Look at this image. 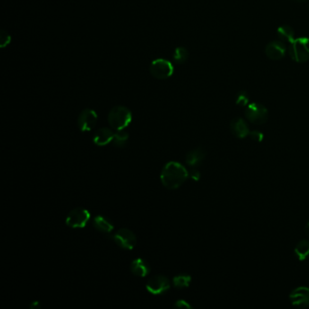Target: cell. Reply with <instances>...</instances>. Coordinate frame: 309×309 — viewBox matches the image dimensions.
<instances>
[{
    "instance_id": "16",
    "label": "cell",
    "mask_w": 309,
    "mask_h": 309,
    "mask_svg": "<svg viewBox=\"0 0 309 309\" xmlns=\"http://www.w3.org/2000/svg\"><path fill=\"white\" fill-rule=\"evenodd\" d=\"M277 40L281 41L284 44H289L295 40V31L288 25H284L277 30Z\"/></svg>"
},
{
    "instance_id": "24",
    "label": "cell",
    "mask_w": 309,
    "mask_h": 309,
    "mask_svg": "<svg viewBox=\"0 0 309 309\" xmlns=\"http://www.w3.org/2000/svg\"><path fill=\"white\" fill-rule=\"evenodd\" d=\"M189 176H190L193 181H199L200 179V173L197 169L191 168L190 173H189Z\"/></svg>"
},
{
    "instance_id": "3",
    "label": "cell",
    "mask_w": 309,
    "mask_h": 309,
    "mask_svg": "<svg viewBox=\"0 0 309 309\" xmlns=\"http://www.w3.org/2000/svg\"><path fill=\"white\" fill-rule=\"evenodd\" d=\"M291 59L296 63H305L309 60V38L298 37L291 43L288 47Z\"/></svg>"
},
{
    "instance_id": "4",
    "label": "cell",
    "mask_w": 309,
    "mask_h": 309,
    "mask_svg": "<svg viewBox=\"0 0 309 309\" xmlns=\"http://www.w3.org/2000/svg\"><path fill=\"white\" fill-rule=\"evenodd\" d=\"M245 117L250 123L261 125L268 121V111L262 104L251 103L246 107Z\"/></svg>"
},
{
    "instance_id": "21",
    "label": "cell",
    "mask_w": 309,
    "mask_h": 309,
    "mask_svg": "<svg viewBox=\"0 0 309 309\" xmlns=\"http://www.w3.org/2000/svg\"><path fill=\"white\" fill-rule=\"evenodd\" d=\"M128 140H129L128 132L123 130H120L116 133H114L113 142H114V146L122 148L127 143Z\"/></svg>"
},
{
    "instance_id": "19",
    "label": "cell",
    "mask_w": 309,
    "mask_h": 309,
    "mask_svg": "<svg viewBox=\"0 0 309 309\" xmlns=\"http://www.w3.org/2000/svg\"><path fill=\"white\" fill-rule=\"evenodd\" d=\"M189 51L185 47H178L173 52V59L176 64H184L189 59Z\"/></svg>"
},
{
    "instance_id": "14",
    "label": "cell",
    "mask_w": 309,
    "mask_h": 309,
    "mask_svg": "<svg viewBox=\"0 0 309 309\" xmlns=\"http://www.w3.org/2000/svg\"><path fill=\"white\" fill-rule=\"evenodd\" d=\"M205 156H206V152L203 149L196 148L194 150H191L187 153L185 162L191 168H196L203 162Z\"/></svg>"
},
{
    "instance_id": "22",
    "label": "cell",
    "mask_w": 309,
    "mask_h": 309,
    "mask_svg": "<svg viewBox=\"0 0 309 309\" xmlns=\"http://www.w3.org/2000/svg\"><path fill=\"white\" fill-rule=\"evenodd\" d=\"M250 104V96L246 91L239 92L236 96V105L241 107H247Z\"/></svg>"
},
{
    "instance_id": "13",
    "label": "cell",
    "mask_w": 309,
    "mask_h": 309,
    "mask_svg": "<svg viewBox=\"0 0 309 309\" xmlns=\"http://www.w3.org/2000/svg\"><path fill=\"white\" fill-rule=\"evenodd\" d=\"M114 133L109 128H101L96 131L93 141L96 145L105 146L113 141Z\"/></svg>"
},
{
    "instance_id": "23",
    "label": "cell",
    "mask_w": 309,
    "mask_h": 309,
    "mask_svg": "<svg viewBox=\"0 0 309 309\" xmlns=\"http://www.w3.org/2000/svg\"><path fill=\"white\" fill-rule=\"evenodd\" d=\"M249 136L252 141H256V142H261L264 140L263 132L258 131V130L250 131Z\"/></svg>"
},
{
    "instance_id": "11",
    "label": "cell",
    "mask_w": 309,
    "mask_h": 309,
    "mask_svg": "<svg viewBox=\"0 0 309 309\" xmlns=\"http://www.w3.org/2000/svg\"><path fill=\"white\" fill-rule=\"evenodd\" d=\"M286 44L279 40L269 42L265 48V54L268 58L273 61L282 59L286 55Z\"/></svg>"
},
{
    "instance_id": "1",
    "label": "cell",
    "mask_w": 309,
    "mask_h": 309,
    "mask_svg": "<svg viewBox=\"0 0 309 309\" xmlns=\"http://www.w3.org/2000/svg\"><path fill=\"white\" fill-rule=\"evenodd\" d=\"M189 176L186 168L177 162H170L164 166L161 173V181L169 190H175L182 186Z\"/></svg>"
},
{
    "instance_id": "18",
    "label": "cell",
    "mask_w": 309,
    "mask_h": 309,
    "mask_svg": "<svg viewBox=\"0 0 309 309\" xmlns=\"http://www.w3.org/2000/svg\"><path fill=\"white\" fill-rule=\"evenodd\" d=\"M295 255L300 261H303L309 258V241L303 240L295 246Z\"/></svg>"
},
{
    "instance_id": "15",
    "label": "cell",
    "mask_w": 309,
    "mask_h": 309,
    "mask_svg": "<svg viewBox=\"0 0 309 309\" xmlns=\"http://www.w3.org/2000/svg\"><path fill=\"white\" fill-rule=\"evenodd\" d=\"M131 271L137 277H146L150 271L149 263L142 259H134L131 264Z\"/></svg>"
},
{
    "instance_id": "8",
    "label": "cell",
    "mask_w": 309,
    "mask_h": 309,
    "mask_svg": "<svg viewBox=\"0 0 309 309\" xmlns=\"http://www.w3.org/2000/svg\"><path fill=\"white\" fill-rule=\"evenodd\" d=\"M171 287V283L168 278L163 275H157L151 277L146 284L147 290L152 295H162L168 291Z\"/></svg>"
},
{
    "instance_id": "10",
    "label": "cell",
    "mask_w": 309,
    "mask_h": 309,
    "mask_svg": "<svg viewBox=\"0 0 309 309\" xmlns=\"http://www.w3.org/2000/svg\"><path fill=\"white\" fill-rule=\"evenodd\" d=\"M291 304L296 307H308L309 306V288L305 286L296 287L292 291L289 295Z\"/></svg>"
},
{
    "instance_id": "6",
    "label": "cell",
    "mask_w": 309,
    "mask_h": 309,
    "mask_svg": "<svg viewBox=\"0 0 309 309\" xmlns=\"http://www.w3.org/2000/svg\"><path fill=\"white\" fill-rule=\"evenodd\" d=\"M90 212L84 208H75L71 210L65 219L66 225L70 227L78 228L86 227L90 219Z\"/></svg>"
},
{
    "instance_id": "9",
    "label": "cell",
    "mask_w": 309,
    "mask_h": 309,
    "mask_svg": "<svg viewBox=\"0 0 309 309\" xmlns=\"http://www.w3.org/2000/svg\"><path fill=\"white\" fill-rule=\"evenodd\" d=\"M97 119L98 116L96 111L89 108L83 110L78 116V127L82 132H89L96 126Z\"/></svg>"
},
{
    "instance_id": "25",
    "label": "cell",
    "mask_w": 309,
    "mask_h": 309,
    "mask_svg": "<svg viewBox=\"0 0 309 309\" xmlns=\"http://www.w3.org/2000/svg\"><path fill=\"white\" fill-rule=\"evenodd\" d=\"M175 306L176 307H182V308H191V304H189L188 302H186L185 300H178L177 302H176V304H175Z\"/></svg>"
},
{
    "instance_id": "17",
    "label": "cell",
    "mask_w": 309,
    "mask_h": 309,
    "mask_svg": "<svg viewBox=\"0 0 309 309\" xmlns=\"http://www.w3.org/2000/svg\"><path fill=\"white\" fill-rule=\"evenodd\" d=\"M93 223L96 229L103 233H110L114 229L113 223L111 222L108 218H105L102 215H97L96 218H94Z\"/></svg>"
},
{
    "instance_id": "26",
    "label": "cell",
    "mask_w": 309,
    "mask_h": 309,
    "mask_svg": "<svg viewBox=\"0 0 309 309\" xmlns=\"http://www.w3.org/2000/svg\"><path fill=\"white\" fill-rule=\"evenodd\" d=\"M304 231H305V234H306V236L309 237V221L306 223V225H305V227H304Z\"/></svg>"
},
{
    "instance_id": "27",
    "label": "cell",
    "mask_w": 309,
    "mask_h": 309,
    "mask_svg": "<svg viewBox=\"0 0 309 309\" xmlns=\"http://www.w3.org/2000/svg\"><path fill=\"white\" fill-rule=\"evenodd\" d=\"M295 1H297V2H304V1H307V0H295Z\"/></svg>"
},
{
    "instance_id": "2",
    "label": "cell",
    "mask_w": 309,
    "mask_h": 309,
    "mask_svg": "<svg viewBox=\"0 0 309 309\" xmlns=\"http://www.w3.org/2000/svg\"><path fill=\"white\" fill-rule=\"evenodd\" d=\"M132 114L131 110L123 106L118 105L112 108L108 114V123L110 126L114 130H123L132 123Z\"/></svg>"
},
{
    "instance_id": "5",
    "label": "cell",
    "mask_w": 309,
    "mask_h": 309,
    "mask_svg": "<svg viewBox=\"0 0 309 309\" xmlns=\"http://www.w3.org/2000/svg\"><path fill=\"white\" fill-rule=\"evenodd\" d=\"M150 73L153 78L159 80L168 79L174 73L173 64L164 58H158L151 62L150 66Z\"/></svg>"
},
{
    "instance_id": "12",
    "label": "cell",
    "mask_w": 309,
    "mask_h": 309,
    "mask_svg": "<svg viewBox=\"0 0 309 309\" xmlns=\"http://www.w3.org/2000/svg\"><path fill=\"white\" fill-rule=\"evenodd\" d=\"M230 131L232 134L238 139H244L249 136L250 130L248 123H246L244 119L241 117L234 118L230 123Z\"/></svg>"
},
{
    "instance_id": "7",
    "label": "cell",
    "mask_w": 309,
    "mask_h": 309,
    "mask_svg": "<svg viewBox=\"0 0 309 309\" xmlns=\"http://www.w3.org/2000/svg\"><path fill=\"white\" fill-rule=\"evenodd\" d=\"M114 240L119 247L124 250H132L136 246V236L132 230L128 228L119 229L114 234Z\"/></svg>"
},
{
    "instance_id": "20",
    "label": "cell",
    "mask_w": 309,
    "mask_h": 309,
    "mask_svg": "<svg viewBox=\"0 0 309 309\" xmlns=\"http://www.w3.org/2000/svg\"><path fill=\"white\" fill-rule=\"evenodd\" d=\"M173 285L177 288H186L190 286L191 282V277L186 274H180L173 277Z\"/></svg>"
}]
</instances>
